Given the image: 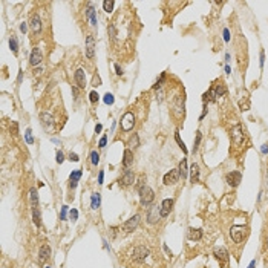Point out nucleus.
I'll list each match as a JSON object with an SVG mask.
<instances>
[{
	"label": "nucleus",
	"instance_id": "obj_39",
	"mask_svg": "<svg viewBox=\"0 0 268 268\" xmlns=\"http://www.w3.org/2000/svg\"><path fill=\"white\" fill-rule=\"evenodd\" d=\"M164 80H166V72H163V74H161V77H159V80L156 81V85L153 86V89H161V86H163Z\"/></svg>",
	"mask_w": 268,
	"mask_h": 268
},
{
	"label": "nucleus",
	"instance_id": "obj_44",
	"mask_svg": "<svg viewBox=\"0 0 268 268\" xmlns=\"http://www.w3.org/2000/svg\"><path fill=\"white\" fill-rule=\"evenodd\" d=\"M63 161H64V155H63V152H61V150H57V163L61 164Z\"/></svg>",
	"mask_w": 268,
	"mask_h": 268
},
{
	"label": "nucleus",
	"instance_id": "obj_34",
	"mask_svg": "<svg viewBox=\"0 0 268 268\" xmlns=\"http://www.w3.org/2000/svg\"><path fill=\"white\" fill-rule=\"evenodd\" d=\"M129 146H130V147H134V149L139 146V136H138L136 134H134L132 136H130V139H129Z\"/></svg>",
	"mask_w": 268,
	"mask_h": 268
},
{
	"label": "nucleus",
	"instance_id": "obj_60",
	"mask_svg": "<svg viewBox=\"0 0 268 268\" xmlns=\"http://www.w3.org/2000/svg\"><path fill=\"white\" fill-rule=\"evenodd\" d=\"M45 268H51V267H45Z\"/></svg>",
	"mask_w": 268,
	"mask_h": 268
},
{
	"label": "nucleus",
	"instance_id": "obj_37",
	"mask_svg": "<svg viewBox=\"0 0 268 268\" xmlns=\"http://www.w3.org/2000/svg\"><path fill=\"white\" fill-rule=\"evenodd\" d=\"M103 100H104V103H106L107 106H110V104H113V101H115V98H113V95H112V93H109V92H107V93L104 95V98H103Z\"/></svg>",
	"mask_w": 268,
	"mask_h": 268
},
{
	"label": "nucleus",
	"instance_id": "obj_42",
	"mask_svg": "<svg viewBox=\"0 0 268 268\" xmlns=\"http://www.w3.org/2000/svg\"><path fill=\"white\" fill-rule=\"evenodd\" d=\"M92 86H101V78H100L98 74L93 75V78H92Z\"/></svg>",
	"mask_w": 268,
	"mask_h": 268
},
{
	"label": "nucleus",
	"instance_id": "obj_48",
	"mask_svg": "<svg viewBox=\"0 0 268 268\" xmlns=\"http://www.w3.org/2000/svg\"><path fill=\"white\" fill-rule=\"evenodd\" d=\"M259 63H261V68H264V63H265V52L264 51H261V60H259Z\"/></svg>",
	"mask_w": 268,
	"mask_h": 268
},
{
	"label": "nucleus",
	"instance_id": "obj_6",
	"mask_svg": "<svg viewBox=\"0 0 268 268\" xmlns=\"http://www.w3.org/2000/svg\"><path fill=\"white\" fill-rule=\"evenodd\" d=\"M179 176H181L179 169H173V170H170V172H167V173L164 175V184H166V185H173V184L178 182Z\"/></svg>",
	"mask_w": 268,
	"mask_h": 268
},
{
	"label": "nucleus",
	"instance_id": "obj_26",
	"mask_svg": "<svg viewBox=\"0 0 268 268\" xmlns=\"http://www.w3.org/2000/svg\"><path fill=\"white\" fill-rule=\"evenodd\" d=\"M190 172H192V182L193 184L195 182H199V166L198 164H193L192 169H190Z\"/></svg>",
	"mask_w": 268,
	"mask_h": 268
},
{
	"label": "nucleus",
	"instance_id": "obj_30",
	"mask_svg": "<svg viewBox=\"0 0 268 268\" xmlns=\"http://www.w3.org/2000/svg\"><path fill=\"white\" fill-rule=\"evenodd\" d=\"M213 88H215L216 98H218V97H222V95H225V92H227L225 86H224V83H219V85H216V86H213Z\"/></svg>",
	"mask_w": 268,
	"mask_h": 268
},
{
	"label": "nucleus",
	"instance_id": "obj_57",
	"mask_svg": "<svg viewBox=\"0 0 268 268\" xmlns=\"http://www.w3.org/2000/svg\"><path fill=\"white\" fill-rule=\"evenodd\" d=\"M22 78H23V71H20V74H19V83L22 81Z\"/></svg>",
	"mask_w": 268,
	"mask_h": 268
},
{
	"label": "nucleus",
	"instance_id": "obj_24",
	"mask_svg": "<svg viewBox=\"0 0 268 268\" xmlns=\"http://www.w3.org/2000/svg\"><path fill=\"white\" fill-rule=\"evenodd\" d=\"M29 198H31V205H32V208H34V207H39V193H37V190H35L34 187L29 190Z\"/></svg>",
	"mask_w": 268,
	"mask_h": 268
},
{
	"label": "nucleus",
	"instance_id": "obj_7",
	"mask_svg": "<svg viewBox=\"0 0 268 268\" xmlns=\"http://www.w3.org/2000/svg\"><path fill=\"white\" fill-rule=\"evenodd\" d=\"M231 138H233V142L236 146H241L244 142V130H242V126L241 124L234 126V129L231 130Z\"/></svg>",
	"mask_w": 268,
	"mask_h": 268
},
{
	"label": "nucleus",
	"instance_id": "obj_28",
	"mask_svg": "<svg viewBox=\"0 0 268 268\" xmlns=\"http://www.w3.org/2000/svg\"><path fill=\"white\" fill-rule=\"evenodd\" d=\"M9 47H11V51H12L14 54L19 52V40H17L15 35H11V37H9Z\"/></svg>",
	"mask_w": 268,
	"mask_h": 268
},
{
	"label": "nucleus",
	"instance_id": "obj_52",
	"mask_svg": "<svg viewBox=\"0 0 268 268\" xmlns=\"http://www.w3.org/2000/svg\"><path fill=\"white\" fill-rule=\"evenodd\" d=\"M115 71H117V74H118V75H121V74H123V69L120 68V64H115Z\"/></svg>",
	"mask_w": 268,
	"mask_h": 268
},
{
	"label": "nucleus",
	"instance_id": "obj_51",
	"mask_svg": "<svg viewBox=\"0 0 268 268\" xmlns=\"http://www.w3.org/2000/svg\"><path fill=\"white\" fill-rule=\"evenodd\" d=\"M261 152H262L264 155H267L268 153V144H264V146L261 147Z\"/></svg>",
	"mask_w": 268,
	"mask_h": 268
},
{
	"label": "nucleus",
	"instance_id": "obj_35",
	"mask_svg": "<svg viewBox=\"0 0 268 268\" xmlns=\"http://www.w3.org/2000/svg\"><path fill=\"white\" fill-rule=\"evenodd\" d=\"M107 31H109V35H110V40L112 42H115V39H117V29H115V25H109L107 26Z\"/></svg>",
	"mask_w": 268,
	"mask_h": 268
},
{
	"label": "nucleus",
	"instance_id": "obj_11",
	"mask_svg": "<svg viewBox=\"0 0 268 268\" xmlns=\"http://www.w3.org/2000/svg\"><path fill=\"white\" fill-rule=\"evenodd\" d=\"M42 60H43V55H42L40 47H34L32 52H31V55H29V63L32 66H39L42 63Z\"/></svg>",
	"mask_w": 268,
	"mask_h": 268
},
{
	"label": "nucleus",
	"instance_id": "obj_54",
	"mask_svg": "<svg viewBox=\"0 0 268 268\" xmlns=\"http://www.w3.org/2000/svg\"><path fill=\"white\" fill-rule=\"evenodd\" d=\"M20 31H22L23 34L26 32V23H22V25H20Z\"/></svg>",
	"mask_w": 268,
	"mask_h": 268
},
{
	"label": "nucleus",
	"instance_id": "obj_41",
	"mask_svg": "<svg viewBox=\"0 0 268 268\" xmlns=\"http://www.w3.org/2000/svg\"><path fill=\"white\" fill-rule=\"evenodd\" d=\"M89 100H90V103H97V101L100 100V95H98L95 90H92L89 93Z\"/></svg>",
	"mask_w": 268,
	"mask_h": 268
},
{
	"label": "nucleus",
	"instance_id": "obj_23",
	"mask_svg": "<svg viewBox=\"0 0 268 268\" xmlns=\"http://www.w3.org/2000/svg\"><path fill=\"white\" fill-rule=\"evenodd\" d=\"M100 204H101V195H100V193H93V195L90 196V207H92L93 210H97V208L100 207Z\"/></svg>",
	"mask_w": 268,
	"mask_h": 268
},
{
	"label": "nucleus",
	"instance_id": "obj_36",
	"mask_svg": "<svg viewBox=\"0 0 268 268\" xmlns=\"http://www.w3.org/2000/svg\"><path fill=\"white\" fill-rule=\"evenodd\" d=\"M201 139H202V134H201V132L198 130V132H196V138H195V144H193V152H196V150H198Z\"/></svg>",
	"mask_w": 268,
	"mask_h": 268
},
{
	"label": "nucleus",
	"instance_id": "obj_21",
	"mask_svg": "<svg viewBox=\"0 0 268 268\" xmlns=\"http://www.w3.org/2000/svg\"><path fill=\"white\" fill-rule=\"evenodd\" d=\"M132 163H134V153H132L130 149H126V150H124V158H123V166H124V169H129V167L132 166Z\"/></svg>",
	"mask_w": 268,
	"mask_h": 268
},
{
	"label": "nucleus",
	"instance_id": "obj_45",
	"mask_svg": "<svg viewBox=\"0 0 268 268\" xmlns=\"http://www.w3.org/2000/svg\"><path fill=\"white\" fill-rule=\"evenodd\" d=\"M106 142H107V136L104 135V136H101V138H100V142H98V146H100V147L103 149V147H106Z\"/></svg>",
	"mask_w": 268,
	"mask_h": 268
},
{
	"label": "nucleus",
	"instance_id": "obj_59",
	"mask_svg": "<svg viewBox=\"0 0 268 268\" xmlns=\"http://www.w3.org/2000/svg\"><path fill=\"white\" fill-rule=\"evenodd\" d=\"M225 61H230V54H225Z\"/></svg>",
	"mask_w": 268,
	"mask_h": 268
},
{
	"label": "nucleus",
	"instance_id": "obj_22",
	"mask_svg": "<svg viewBox=\"0 0 268 268\" xmlns=\"http://www.w3.org/2000/svg\"><path fill=\"white\" fill-rule=\"evenodd\" d=\"M188 239L190 241H201L202 239V230L201 228H188Z\"/></svg>",
	"mask_w": 268,
	"mask_h": 268
},
{
	"label": "nucleus",
	"instance_id": "obj_20",
	"mask_svg": "<svg viewBox=\"0 0 268 268\" xmlns=\"http://www.w3.org/2000/svg\"><path fill=\"white\" fill-rule=\"evenodd\" d=\"M215 256H216V259H218L219 262H222V264L228 262V251H227L224 247H219V248L215 250Z\"/></svg>",
	"mask_w": 268,
	"mask_h": 268
},
{
	"label": "nucleus",
	"instance_id": "obj_33",
	"mask_svg": "<svg viewBox=\"0 0 268 268\" xmlns=\"http://www.w3.org/2000/svg\"><path fill=\"white\" fill-rule=\"evenodd\" d=\"M175 139H176V142H178V144H179V147L182 149V152H184V153H187L188 150H187V147H185V144H184V141L181 139V136H179V132H178V130L175 132Z\"/></svg>",
	"mask_w": 268,
	"mask_h": 268
},
{
	"label": "nucleus",
	"instance_id": "obj_3",
	"mask_svg": "<svg viewBox=\"0 0 268 268\" xmlns=\"http://www.w3.org/2000/svg\"><path fill=\"white\" fill-rule=\"evenodd\" d=\"M184 107H185V97H184V95H178V97L175 98L173 107H172V112H173V115H175L178 120L184 118Z\"/></svg>",
	"mask_w": 268,
	"mask_h": 268
},
{
	"label": "nucleus",
	"instance_id": "obj_25",
	"mask_svg": "<svg viewBox=\"0 0 268 268\" xmlns=\"http://www.w3.org/2000/svg\"><path fill=\"white\" fill-rule=\"evenodd\" d=\"M179 173H181L182 179H185L187 175H188V167H187V159H185V158H182V161H181V164H179Z\"/></svg>",
	"mask_w": 268,
	"mask_h": 268
},
{
	"label": "nucleus",
	"instance_id": "obj_40",
	"mask_svg": "<svg viewBox=\"0 0 268 268\" xmlns=\"http://www.w3.org/2000/svg\"><path fill=\"white\" fill-rule=\"evenodd\" d=\"M9 130H11V134H12V135H17V134H19V124H17V121H11Z\"/></svg>",
	"mask_w": 268,
	"mask_h": 268
},
{
	"label": "nucleus",
	"instance_id": "obj_49",
	"mask_svg": "<svg viewBox=\"0 0 268 268\" xmlns=\"http://www.w3.org/2000/svg\"><path fill=\"white\" fill-rule=\"evenodd\" d=\"M224 40L225 42H230V31L228 29H224Z\"/></svg>",
	"mask_w": 268,
	"mask_h": 268
},
{
	"label": "nucleus",
	"instance_id": "obj_16",
	"mask_svg": "<svg viewBox=\"0 0 268 268\" xmlns=\"http://www.w3.org/2000/svg\"><path fill=\"white\" fill-rule=\"evenodd\" d=\"M241 179H242L241 172H231V173L227 175V182H228V185H231V187H237L239 182H241Z\"/></svg>",
	"mask_w": 268,
	"mask_h": 268
},
{
	"label": "nucleus",
	"instance_id": "obj_46",
	"mask_svg": "<svg viewBox=\"0 0 268 268\" xmlns=\"http://www.w3.org/2000/svg\"><path fill=\"white\" fill-rule=\"evenodd\" d=\"M69 159H71V161H74V163H77V161H80V158H78V155H77V153H72V152L69 153Z\"/></svg>",
	"mask_w": 268,
	"mask_h": 268
},
{
	"label": "nucleus",
	"instance_id": "obj_47",
	"mask_svg": "<svg viewBox=\"0 0 268 268\" xmlns=\"http://www.w3.org/2000/svg\"><path fill=\"white\" fill-rule=\"evenodd\" d=\"M77 218H78V212H77L75 208H72V210H71V219H72V221H77Z\"/></svg>",
	"mask_w": 268,
	"mask_h": 268
},
{
	"label": "nucleus",
	"instance_id": "obj_15",
	"mask_svg": "<svg viewBox=\"0 0 268 268\" xmlns=\"http://www.w3.org/2000/svg\"><path fill=\"white\" fill-rule=\"evenodd\" d=\"M159 216H161V213H159V207L152 205V207L149 208V212H147V221H149L150 224H155L156 221H158Z\"/></svg>",
	"mask_w": 268,
	"mask_h": 268
},
{
	"label": "nucleus",
	"instance_id": "obj_5",
	"mask_svg": "<svg viewBox=\"0 0 268 268\" xmlns=\"http://www.w3.org/2000/svg\"><path fill=\"white\" fill-rule=\"evenodd\" d=\"M135 126V117L132 112H126L124 115H123V118H121V129L124 130V132H129V130H132Z\"/></svg>",
	"mask_w": 268,
	"mask_h": 268
},
{
	"label": "nucleus",
	"instance_id": "obj_31",
	"mask_svg": "<svg viewBox=\"0 0 268 268\" xmlns=\"http://www.w3.org/2000/svg\"><path fill=\"white\" fill-rule=\"evenodd\" d=\"M113 5H115L113 0H104V2H103V8H104V11L109 12V14L113 11Z\"/></svg>",
	"mask_w": 268,
	"mask_h": 268
},
{
	"label": "nucleus",
	"instance_id": "obj_12",
	"mask_svg": "<svg viewBox=\"0 0 268 268\" xmlns=\"http://www.w3.org/2000/svg\"><path fill=\"white\" fill-rule=\"evenodd\" d=\"M172 207H173V199H164L161 207H159V213H161V218H167L169 213L172 212Z\"/></svg>",
	"mask_w": 268,
	"mask_h": 268
},
{
	"label": "nucleus",
	"instance_id": "obj_27",
	"mask_svg": "<svg viewBox=\"0 0 268 268\" xmlns=\"http://www.w3.org/2000/svg\"><path fill=\"white\" fill-rule=\"evenodd\" d=\"M32 221H34V224H35V227H40V225H42L40 210H39V207H34V208H32Z\"/></svg>",
	"mask_w": 268,
	"mask_h": 268
},
{
	"label": "nucleus",
	"instance_id": "obj_32",
	"mask_svg": "<svg viewBox=\"0 0 268 268\" xmlns=\"http://www.w3.org/2000/svg\"><path fill=\"white\" fill-rule=\"evenodd\" d=\"M90 163L93 166H98V163H100V153L97 150H92L90 152Z\"/></svg>",
	"mask_w": 268,
	"mask_h": 268
},
{
	"label": "nucleus",
	"instance_id": "obj_29",
	"mask_svg": "<svg viewBox=\"0 0 268 268\" xmlns=\"http://www.w3.org/2000/svg\"><path fill=\"white\" fill-rule=\"evenodd\" d=\"M81 175H83V172L78 169V170H74L72 173H71V176H69V181L71 182H74V184H77L78 181H80V178H81Z\"/></svg>",
	"mask_w": 268,
	"mask_h": 268
},
{
	"label": "nucleus",
	"instance_id": "obj_18",
	"mask_svg": "<svg viewBox=\"0 0 268 268\" xmlns=\"http://www.w3.org/2000/svg\"><path fill=\"white\" fill-rule=\"evenodd\" d=\"M49 258H51V247L49 245H43L40 248V253H39V262L40 264H45Z\"/></svg>",
	"mask_w": 268,
	"mask_h": 268
},
{
	"label": "nucleus",
	"instance_id": "obj_50",
	"mask_svg": "<svg viewBox=\"0 0 268 268\" xmlns=\"http://www.w3.org/2000/svg\"><path fill=\"white\" fill-rule=\"evenodd\" d=\"M103 179H104V172L100 170V173H98V184H103Z\"/></svg>",
	"mask_w": 268,
	"mask_h": 268
},
{
	"label": "nucleus",
	"instance_id": "obj_9",
	"mask_svg": "<svg viewBox=\"0 0 268 268\" xmlns=\"http://www.w3.org/2000/svg\"><path fill=\"white\" fill-rule=\"evenodd\" d=\"M138 224H139V215H135V216H132V218H130L127 222H124V225H123V230H124L126 233H132V231H135V230H136Z\"/></svg>",
	"mask_w": 268,
	"mask_h": 268
},
{
	"label": "nucleus",
	"instance_id": "obj_58",
	"mask_svg": "<svg viewBox=\"0 0 268 268\" xmlns=\"http://www.w3.org/2000/svg\"><path fill=\"white\" fill-rule=\"evenodd\" d=\"M225 72H227V74H230V72H231V69H230V66H228V64L225 66Z\"/></svg>",
	"mask_w": 268,
	"mask_h": 268
},
{
	"label": "nucleus",
	"instance_id": "obj_14",
	"mask_svg": "<svg viewBox=\"0 0 268 268\" xmlns=\"http://www.w3.org/2000/svg\"><path fill=\"white\" fill-rule=\"evenodd\" d=\"M74 78H75L77 86H78L80 89H85V86H86V74H85V71H83V69H77Z\"/></svg>",
	"mask_w": 268,
	"mask_h": 268
},
{
	"label": "nucleus",
	"instance_id": "obj_10",
	"mask_svg": "<svg viewBox=\"0 0 268 268\" xmlns=\"http://www.w3.org/2000/svg\"><path fill=\"white\" fill-rule=\"evenodd\" d=\"M93 55H95V39L92 34H89L86 37V57L90 60L93 58Z\"/></svg>",
	"mask_w": 268,
	"mask_h": 268
},
{
	"label": "nucleus",
	"instance_id": "obj_13",
	"mask_svg": "<svg viewBox=\"0 0 268 268\" xmlns=\"http://www.w3.org/2000/svg\"><path fill=\"white\" fill-rule=\"evenodd\" d=\"M31 29L34 34H40L42 32V20H40V15L39 14H32L31 17Z\"/></svg>",
	"mask_w": 268,
	"mask_h": 268
},
{
	"label": "nucleus",
	"instance_id": "obj_38",
	"mask_svg": "<svg viewBox=\"0 0 268 268\" xmlns=\"http://www.w3.org/2000/svg\"><path fill=\"white\" fill-rule=\"evenodd\" d=\"M25 138H26V142H28V144H34V138H32V130H31V129H26Z\"/></svg>",
	"mask_w": 268,
	"mask_h": 268
},
{
	"label": "nucleus",
	"instance_id": "obj_17",
	"mask_svg": "<svg viewBox=\"0 0 268 268\" xmlns=\"http://www.w3.org/2000/svg\"><path fill=\"white\" fill-rule=\"evenodd\" d=\"M86 17L90 20V25L95 28V26H97V11H95V8H93V5H92V3H88Z\"/></svg>",
	"mask_w": 268,
	"mask_h": 268
},
{
	"label": "nucleus",
	"instance_id": "obj_1",
	"mask_svg": "<svg viewBox=\"0 0 268 268\" xmlns=\"http://www.w3.org/2000/svg\"><path fill=\"white\" fill-rule=\"evenodd\" d=\"M130 261L136 265H144L152 259V251L147 245H136L130 251Z\"/></svg>",
	"mask_w": 268,
	"mask_h": 268
},
{
	"label": "nucleus",
	"instance_id": "obj_2",
	"mask_svg": "<svg viewBox=\"0 0 268 268\" xmlns=\"http://www.w3.org/2000/svg\"><path fill=\"white\" fill-rule=\"evenodd\" d=\"M138 193H139L141 205H144V207H149V205L153 202V199H155V193H153V190H152L149 185H146V184H142V185L138 188Z\"/></svg>",
	"mask_w": 268,
	"mask_h": 268
},
{
	"label": "nucleus",
	"instance_id": "obj_19",
	"mask_svg": "<svg viewBox=\"0 0 268 268\" xmlns=\"http://www.w3.org/2000/svg\"><path fill=\"white\" fill-rule=\"evenodd\" d=\"M40 121H42V124L45 127H47V129H51L52 124H54V118H52V115L49 112H42L40 113Z\"/></svg>",
	"mask_w": 268,
	"mask_h": 268
},
{
	"label": "nucleus",
	"instance_id": "obj_53",
	"mask_svg": "<svg viewBox=\"0 0 268 268\" xmlns=\"http://www.w3.org/2000/svg\"><path fill=\"white\" fill-rule=\"evenodd\" d=\"M101 130H103V126H101V124H97V126H95V134H100Z\"/></svg>",
	"mask_w": 268,
	"mask_h": 268
},
{
	"label": "nucleus",
	"instance_id": "obj_43",
	"mask_svg": "<svg viewBox=\"0 0 268 268\" xmlns=\"http://www.w3.org/2000/svg\"><path fill=\"white\" fill-rule=\"evenodd\" d=\"M66 215H68V205H63L61 207V213H60V219L64 221L66 219Z\"/></svg>",
	"mask_w": 268,
	"mask_h": 268
},
{
	"label": "nucleus",
	"instance_id": "obj_4",
	"mask_svg": "<svg viewBox=\"0 0 268 268\" xmlns=\"http://www.w3.org/2000/svg\"><path fill=\"white\" fill-rule=\"evenodd\" d=\"M245 233H247V227H244V225H234L230 230V236H231L233 242H236V244H241L244 241Z\"/></svg>",
	"mask_w": 268,
	"mask_h": 268
},
{
	"label": "nucleus",
	"instance_id": "obj_55",
	"mask_svg": "<svg viewBox=\"0 0 268 268\" xmlns=\"http://www.w3.org/2000/svg\"><path fill=\"white\" fill-rule=\"evenodd\" d=\"M72 93H74V97L77 98V95H78V89H77L75 86H72Z\"/></svg>",
	"mask_w": 268,
	"mask_h": 268
},
{
	"label": "nucleus",
	"instance_id": "obj_8",
	"mask_svg": "<svg viewBox=\"0 0 268 268\" xmlns=\"http://www.w3.org/2000/svg\"><path fill=\"white\" fill-rule=\"evenodd\" d=\"M135 181V175L132 170H124V173L121 175V178H120V185L121 187H129V185H132Z\"/></svg>",
	"mask_w": 268,
	"mask_h": 268
},
{
	"label": "nucleus",
	"instance_id": "obj_56",
	"mask_svg": "<svg viewBox=\"0 0 268 268\" xmlns=\"http://www.w3.org/2000/svg\"><path fill=\"white\" fill-rule=\"evenodd\" d=\"M254 267H256V261H251L250 265H248V268H254Z\"/></svg>",
	"mask_w": 268,
	"mask_h": 268
}]
</instances>
